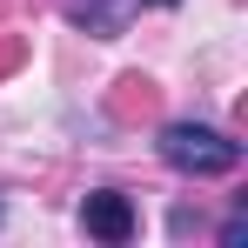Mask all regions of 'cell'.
<instances>
[{
	"instance_id": "cell-1",
	"label": "cell",
	"mask_w": 248,
	"mask_h": 248,
	"mask_svg": "<svg viewBox=\"0 0 248 248\" xmlns=\"http://www.w3.org/2000/svg\"><path fill=\"white\" fill-rule=\"evenodd\" d=\"M155 148L181 174H235L242 168V141H228L221 127H208V121H168Z\"/></svg>"
},
{
	"instance_id": "cell-2",
	"label": "cell",
	"mask_w": 248,
	"mask_h": 248,
	"mask_svg": "<svg viewBox=\"0 0 248 248\" xmlns=\"http://www.w3.org/2000/svg\"><path fill=\"white\" fill-rule=\"evenodd\" d=\"M81 228L94 242H127V235H134V202H127L121 188H94L81 202Z\"/></svg>"
},
{
	"instance_id": "cell-3",
	"label": "cell",
	"mask_w": 248,
	"mask_h": 248,
	"mask_svg": "<svg viewBox=\"0 0 248 248\" xmlns=\"http://www.w3.org/2000/svg\"><path fill=\"white\" fill-rule=\"evenodd\" d=\"M61 14H67L74 27H87L94 41H114L127 27V0H61Z\"/></svg>"
},
{
	"instance_id": "cell-4",
	"label": "cell",
	"mask_w": 248,
	"mask_h": 248,
	"mask_svg": "<svg viewBox=\"0 0 248 248\" xmlns=\"http://www.w3.org/2000/svg\"><path fill=\"white\" fill-rule=\"evenodd\" d=\"M248 242V208H235L228 221H221V248H242Z\"/></svg>"
},
{
	"instance_id": "cell-5",
	"label": "cell",
	"mask_w": 248,
	"mask_h": 248,
	"mask_svg": "<svg viewBox=\"0 0 248 248\" xmlns=\"http://www.w3.org/2000/svg\"><path fill=\"white\" fill-rule=\"evenodd\" d=\"M148 7H174V0H148Z\"/></svg>"
}]
</instances>
